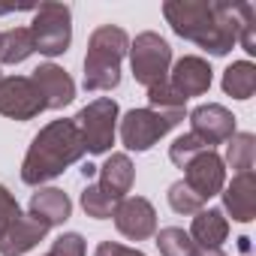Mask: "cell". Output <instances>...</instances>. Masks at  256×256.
Segmentation results:
<instances>
[{
  "instance_id": "2",
  "label": "cell",
  "mask_w": 256,
  "mask_h": 256,
  "mask_svg": "<svg viewBox=\"0 0 256 256\" xmlns=\"http://www.w3.org/2000/svg\"><path fill=\"white\" fill-rule=\"evenodd\" d=\"M84 139L78 133L76 120H52L34 136L24 163H22V181L30 187H40L58 175H64L72 163L84 157Z\"/></svg>"
},
{
  "instance_id": "5",
  "label": "cell",
  "mask_w": 256,
  "mask_h": 256,
  "mask_svg": "<svg viewBox=\"0 0 256 256\" xmlns=\"http://www.w3.org/2000/svg\"><path fill=\"white\" fill-rule=\"evenodd\" d=\"M130 64H133V76L139 84L145 88H157L163 82H169V66H172V48L169 42L154 34L145 30L130 42Z\"/></svg>"
},
{
  "instance_id": "24",
  "label": "cell",
  "mask_w": 256,
  "mask_h": 256,
  "mask_svg": "<svg viewBox=\"0 0 256 256\" xmlns=\"http://www.w3.org/2000/svg\"><path fill=\"white\" fill-rule=\"evenodd\" d=\"M114 199H108L96 184H88L84 190H82V208H84V214L88 217H94V220H108L112 214H114Z\"/></svg>"
},
{
  "instance_id": "11",
  "label": "cell",
  "mask_w": 256,
  "mask_h": 256,
  "mask_svg": "<svg viewBox=\"0 0 256 256\" xmlns=\"http://www.w3.org/2000/svg\"><path fill=\"white\" fill-rule=\"evenodd\" d=\"M190 124H193V136H199L208 148L223 145L235 136V114L220 102L196 106L190 112Z\"/></svg>"
},
{
  "instance_id": "8",
  "label": "cell",
  "mask_w": 256,
  "mask_h": 256,
  "mask_svg": "<svg viewBox=\"0 0 256 256\" xmlns=\"http://www.w3.org/2000/svg\"><path fill=\"white\" fill-rule=\"evenodd\" d=\"M46 112V96L30 76H10L0 82V114L12 120H34Z\"/></svg>"
},
{
  "instance_id": "14",
  "label": "cell",
  "mask_w": 256,
  "mask_h": 256,
  "mask_svg": "<svg viewBox=\"0 0 256 256\" xmlns=\"http://www.w3.org/2000/svg\"><path fill=\"white\" fill-rule=\"evenodd\" d=\"M220 196H223V208H226V214H232V220L250 223L256 217V175L253 172L235 175L232 184L220 190Z\"/></svg>"
},
{
  "instance_id": "10",
  "label": "cell",
  "mask_w": 256,
  "mask_h": 256,
  "mask_svg": "<svg viewBox=\"0 0 256 256\" xmlns=\"http://www.w3.org/2000/svg\"><path fill=\"white\" fill-rule=\"evenodd\" d=\"M114 226L124 238L130 241H148L157 235V211L148 199L142 196H130V199H120L114 205Z\"/></svg>"
},
{
  "instance_id": "9",
  "label": "cell",
  "mask_w": 256,
  "mask_h": 256,
  "mask_svg": "<svg viewBox=\"0 0 256 256\" xmlns=\"http://www.w3.org/2000/svg\"><path fill=\"white\" fill-rule=\"evenodd\" d=\"M184 184L202 199L208 202L211 196H220V190L226 187V163L223 157L214 151V148H205L199 151L187 166H184Z\"/></svg>"
},
{
  "instance_id": "28",
  "label": "cell",
  "mask_w": 256,
  "mask_h": 256,
  "mask_svg": "<svg viewBox=\"0 0 256 256\" xmlns=\"http://www.w3.org/2000/svg\"><path fill=\"white\" fill-rule=\"evenodd\" d=\"M18 217H22V208H18L16 196L0 184V244H4V238L10 235V229H12V223Z\"/></svg>"
},
{
  "instance_id": "18",
  "label": "cell",
  "mask_w": 256,
  "mask_h": 256,
  "mask_svg": "<svg viewBox=\"0 0 256 256\" xmlns=\"http://www.w3.org/2000/svg\"><path fill=\"white\" fill-rule=\"evenodd\" d=\"M46 226H40L30 214H22L16 223H12V229H10V235L4 238V244H0V253L4 256H24L28 250H34L42 238H46Z\"/></svg>"
},
{
  "instance_id": "13",
  "label": "cell",
  "mask_w": 256,
  "mask_h": 256,
  "mask_svg": "<svg viewBox=\"0 0 256 256\" xmlns=\"http://www.w3.org/2000/svg\"><path fill=\"white\" fill-rule=\"evenodd\" d=\"M169 72H172L169 84H172L184 100L202 96V94H208V88H211V66H208L205 58L187 54V58H181Z\"/></svg>"
},
{
  "instance_id": "7",
  "label": "cell",
  "mask_w": 256,
  "mask_h": 256,
  "mask_svg": "<svg viewBox=\"0 0 256 256\" xmlns=\"http://www.w3.org/2000/svg\"><path fill=\"white\" fill-rule=\"evenodd\" d=\"M181 120L184 118H172L157 108H130L120 120V142L130 151H148Z\"/></svg>"
},
{
  "instance_id": "33",
  "label": "cell",
  "mask_w": 256,
  "mask_h": 256,
  "mask_svg": "<svg viewBox=\"0 0 256 256\" xmlns=\"http://www.w3.org/2000/svg\"><path fill=\"white\" fill-rule=\"evenodd\" d=\"M0 82H4V72H0Z\"/></svg>"
},
{
  "instance_id": "4",
  "label": "cell",
  "mask_w": 256,
  "mask_h": 256,
  "mask_svg": "<svg viewBox=\"0 0 256 256\" xmlns=\"http://www.w3.org/2000/svg\"><path fill=\"white\" fill-rule=\"evenodd\" d=\"M34 48L46 58H58L72 42V10L66 4H40L30 22Z\"/></svg>"
},
{
  "instance_id": "22",
  "label": "cell",
  "mask_w": 256,
  "mask_h": 256,
  "mask_svg": "<svg viewBox=\"0 0 256 256\" xmlns=\"http://www.w3.org/2000/svg\"><path fill=\"white\" fill-rule=\"evenodd\" d=\"M148 102H151L148 108H157V112L172 114V118H184V106H187V100L169 82H163L157 88H148Z\"/></svg>"
},
{
  "instance_id": "1",
  "label": "cell",
  "mask_w": 256,
  "mask_h": 256,
  "mask_svg": "<svg viewBox=\"0 0 256 256\" xmlns=\"http://www.w3.org/2000/svg\"><path fill=\"white\" fill-rule=\"evenodd\" d=\"M163 16L181 40L196 42L214 58L229 54L232 46L238 42L235 4H223V0H166Z\"/></svg>"
},
{
  "instance_id": "30",
  "label": "cell",
  "mask_w": 256,
  "mask_h": 256,
  "mask_svg": "<svg viewBox=\"0 0 256 256\" xmlns=\"http://www.w3.org/2000/svg\"><path fill=\"white\" fill-rule=\"evenodd\" d=\"M94 256H145V253L136 250V247H124V244H118V241H100Z\"/></svg>"
},
{
  "instance_id": "23",
  "label": "cell",
  "mask_w": 256,
  "mask_h": 256,
  "mask_svg": "<svg viewBox=\"0 0 256 256\" xmlns=\"http://www.w3.org/2000/svg\"><path fill=\"white\" fill-rule=\"evenodd\" d=\"M157 247H160V256H190L196 244L181 226H166L157 232Z\"/></svg>"
},
{
  "instance_id": "29",
  "label": "cell",
  "mask_w": 256,
  "mask_h": 256,
  "mask_svg": "<svg viewBox=\"0 0 256 256\" xmlns=\"http://www.w3.org/2000/svg\"><path fill=\"white\" fill-rule=\"evenodd\" d=\"M46 256H84V238L78 232H64L60 238H54Z\"/></svg>"
},
{
  "instance_id": "27",
  "label": "cell",
  "mask_w": 256,
  "mask_h": 256,
  "mask_svg": "<svg viewBox=\"0 0 256 256\" xmlns=\"http://www.w3.org/2000/svg\"><path fill=\"white\" fill-rule=\"evenodd\" d=\"M208 145L199 139V136H193V133H184V136H178L175 142H172V148H169V160L178 166V169H184L199 151H205Z\"/></svg>"
},
{
  "instance_id": "6",
  "label": "cell",
  "mask_w": 256,
  "mask_h": 256,
  "mask_svg": "<svg viewBox=\"0 0 256 256\" xmlns=\"http://www.w3.org/2000/svg\"><path fill=\"white\" fill-rule=\"evenodd\" d=\"M76 126L84 139L88 154H106L114 145V130H118V102L112 96H100L88 102L76 118Z\"/></svg>"
},
{
  "instance_id": "31",
  "label": "cell",
  "mask_w": 256,
  "mask_h": 256,
  "mask_svg": "<svg viewBox=\"0 0 256 256\" xmlns=\"http://www.w3.org/2000/svg\"><path fill=\"white\" fill-rule=\"evenodd\" d=\"M190 256H226V253H223L220 247H199V244H196Z\"/></svg>"
},
{
  "instance_id": "21",
  "label": "cell",
  "mask_w": 256,
  "mask_h": 256,
  "mask_svg": "<svg viewBox=\"0 0 256 256\" xmlns=\"http://www.w3.org/2000/svg\"><path fill=\"white\" fill-rule=\"evenodd\" d=\"M253 160H256V136L253 133H235L226 145L223 163H229L235 169V175H241V172H253Z\"/></svg>"
},
{
  "instance_id": "17",
  "label": "cell",
  "mask_w": 256,
  "mask_h": 256,
  "mask_svg": "<svg viewBox=\"0 0 256 256\" xmlns=\"http://www.w3.org/2000/svg\"><path fill=\"white\" fill-rule=\"evenodd\" d=\"M187 235L199 247H220L229 238V220H226V214L220 208H202L193 217V226H190Z\"/></svg>"
},
{
  "instance_id": "26",
  "label": "cell",
  "mask_w": 256,
  "mask_h": 256,
  "mask_svg": "<svg viewBox=\"0 0 256 256\" xmlns=\"http://www.w3.org/2000/svg\"><path fill=\"white\" fill-rule=\"evenodd\" d=\"M166 196H169V205H172V211H175V214H199V211H202V205H205V202H202V199H199L187 184H184V181H175V184L169 187V193H166Z\"/></svg>"
},
{
  "instance_id": "3",
  "label": "cell",
  "mask_w": 256,
  "mask_h": 256,
  "mask_svg": "<svg viewBox=\"0 0 256 256\" xmlns=\"http://www.w3.org/2000/svg\"><path fill=\"white\" fill-rule=\"evenodd\" d=\"M130 52V36L118 24H100L88 40L84 90H114L120 84V60Z\"/></svg>"
},
{
  "instance_id": "32",
  "label": "cell",
  "mask_w": 256,
  "mask_h": 256,
  "mask_svg": "<svg viewBox=\"0 0 256 256\" xmlns=\"http://www.w3.org/2000/svg\"><path fill=\"white\" fill-rule=\"evenodd\" d=\"M82 175H84V178H94V175H96V166L84 163V166H82Z\"/></svg>"
},
{
  "instance_id": "20",
  "label": "cell",
  "mask_w": 256,
  "mask_h": 256,
  "mask_svg": "<svg viewBox=\"0 0 256 256\" xmlns=\"http://www.w3.org/2000/svg\"><path fill=\"white\" fill-rule=\"evenodd\" d=\"M34 36L30 28H12L0 34V64H22L34 54Z\"/></svg>"
},
{
  "instance_id": "15",
  "label": "cell",
  "mask_w": 256,
  "mask_h": 256,
  "mask_svg": "<svg viewBox=\"0 0 256 256\" xmlns=\"http://www.w3.org/2000/svg\"><path fill=\"white\" fill-rule=\"evenodd\" d=\"M70 214H72V202H70V196H66L64 190H58V187H40V190L30 196V217H34L40 226H46V229L66 223Z\"/></svg>"
},
{
  "instance_id": "25",
  "label": "cell",
  "mask_w": 256,
  "mask_h": 256,
  "mask_svg": "<svg viewBox=\"0 0 256 256\" xmlns=\"http://www.w3.org/2000/svg\"><path fill=\"white\" fill-rule=\"evenodd\" d=\"M238 16V42L247 54H256V6L253 4H235Z\"/></svg>"
},
{
  "instance_id": "16",
  "label": "cell",
  "mask_w": 256,
  "mask_h": 256,
  "mask_svg": "<svg viewBox=\"0 0 256 256\" xmlns=\"http://www.w3.org/2000/svg\"><path fill=\"white\" fill-rule=\"evenodd\" d=\"M133 181H136V169H133L130 157H126V154H112L100 166V184L96 187L108 199L120 202V199H126V193L133 190Z\"/></svg>"
},
{
  "instance_id": "19",
  "label": "cell",
  "mask_w": 256,
  "mask_h": 256,
  "mask_svg": "<svg viewBox=\"0 0 256 256\" xmlns=\"http://www.w3.org/2000/svg\"><path fill=\"white\" fill-rule=\"evenodd\" d=\"M223 90L235 100H250L256 90V66L250 60H235L223 72Z\"/></svg>"
},
{
  "instance_id": "12",
  "label": "cell",
  "mask_w": 256,
  "mask_h": 256,
  "mask_svg": "<svg viewBox=\"0 0 256 256\" xmlns=\"http://www.w3.org/2000/svg\"><path fill=\"white\" fill-rule=\"evenodd\" d=\"M30 78L40 88V94L46 96V108H64L76 100V82L58 64H40Z\"/></svg>"
}]
</instances>
